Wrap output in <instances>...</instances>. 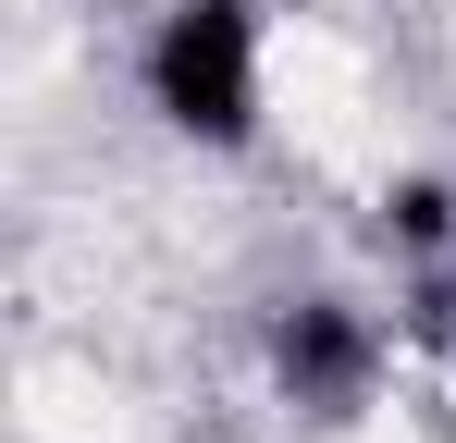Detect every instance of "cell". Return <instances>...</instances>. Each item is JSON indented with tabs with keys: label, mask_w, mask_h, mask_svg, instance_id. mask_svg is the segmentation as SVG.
Returning a JSON list of instances; mask_svg holds the SVG:
<instances>
[{
	"label": "cell",
	"mask_w": 456,
	"mask_h": 443,
	"mask_svg": "<svg viewBox=\"0 0 456 443\" xmlns=\"http://www.w3.org/2000/svg\"><path fill=\"white\" fill-rule=\"evenodd\" d=\"M149 111L198 148L259 136V12L247 0H173L149 37Z\"/></svg>",
	"instance_id": "1"
},
{
	"label": "cell",
	"mask_w": 456,
	"mask_h": 443,
	"mask_svg": "<svg viewBox=\"0 0 456 443\" xmlns=\"http://www.w3.org/2000/svg\"><path fill=\"white\" fill-rule=\"evenodd\" d=\"M272 382H284V407H308V419H358L382 394V333L346 295H297V308H272Z\"/></svg>",
	"instance_id": "2"
},
{
	"label": "cell",
	"mask_w": 456,
	"mask_h": 443,
	"mask_svg": "<svg viewBox=\"0 0 456 443\" xmlns=\"http://www.w3.org/2000/svg\"><path fill=\"white\" fill-rule=\"evenodd\" d=\"M382 246H407V259H444L456 246V185L444 173H395L382 185Z\"/></svg>",
	"instance_id": "3"
}]
</instances>
